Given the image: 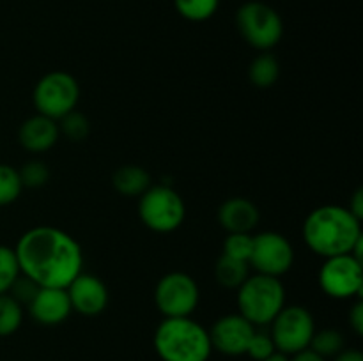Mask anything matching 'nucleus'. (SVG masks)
<instances>
[{
	"mask_svg": "<svg viewBox=\"0 0 363 361\" xmlns=\"http://www.w3.org/2000/svg\"><path fill=\"white\" fill-rule=\"evenodd\" d=\"M21 180L18 176V168L0 163V207L13 204L21 195Z\"/></svg>",
	"mask_w": 363,
	"mask_h": 361,
	"instance_id": "b1692460",
	"label": "nucleus"
},
{
	"mask_svg": "<svg viewBox=\"0 0 363 361\" xmlns=\"http://www.w3.org/2000/svg\"><path fill=\"white\" fill-rule=\"evenodd\" d=\"M201 290L194 276L183 271L167 273L155 289V303L163 319L190 317L199 306Z\"/></svg>",
	"mask_w": 363,
	"mask_h": 361,
	"instance_id": "6e6552de",
	"label": "nucleus"
},
{
	"mask_svg": "<svg viewBox=\"0 0 363 361\" xmlns=\"http://www.w3.org/2000/svg\"><path fill=\"white\" fill-rule=\"evenodd\" d=\"M280 76V64L272 53L262 52L261 55L255 57L252 60L250 67H248V78H250L252 85L259 88H269L272 85L277 84Z\"/></svg>",
	"mask_w": 363,
	"mask_h": 361,
	"instance_id": "6ab92c4d",
	"label": "nucleus"
},
{
	"mask_svg": "<svg viewBox=\"0 0 363 361\" xmlns=\"http://www.w3.org/2000/svg\"><path fill=\"white\" fill-rule=\"evenodd\" d=\"M57 124H59L60 134H64L69 142H82L91 133L89 119L82 112H77V110L66 113L62 119L57 120Z\"/></svg>",
	"mask_w": 363,
	"mask_h": 361,
	"instance_id": "5701e85b",
	"label": "nucleus"
},
{
	"mask_svg": "<svg viewBox=\"0 0 363 361\" xmlns=\"http://www.w3.org/2000/svg\"><path fill=\"white\" fill-rule=\"evenodd\" d=\"M262 361H289V356H286V354H282L277 350V353H273L272 356L266 357V360H262Z\"/></svg>",
	"mask_w": 363,
	"mask_h": 361,
	"instance_id": "72a5a7b5",
	"label": "nucleus"
},
{
	"mask_svg": "<svg viewBox=\"0 0 363 361\" xmlns=\"http://www.w3.org/2000/svg\"><path fill=\"white\" fill-rule=\"evenodd\" d=\"M18 176H20L21 186L35 190V188H41L48 183L50 168L41 159H30L25 165H21V168H18Z\"/></svg>",
	"mask_w": 363,
	"mask_h": 361,
	"instance_id": "a878e982",
	"label": "nucleus"
},
{
	"mask_svg": "<svg viewBox=\"0 0 363 361\" xmlns=\"http://www.w3.org/2000/svg\"><path fill=\"white\" fill-rule=\"evenodd\" d=\"M347 209H350V212L354 216V218H358L362 222V218H363V190L362 188H358V190L354 191L353 197H351V200H350V205H347Z\"/></svg>",
	"mask_w": 363,
	"mask_h": 361,
	"instance_id": "7c9ffc66",
	"label": "nucleus"
},
{
	"mask_svg": "<svg viewBox=\"0 0 363 361\" xmlns=\"http://www.w3.org/2000/svg\"><path fill=\"white\" fill-rule=\"evenodd\" d=\"M333 361H363V354L358 349H342Z\"/></svg>",
	"mask_w": 363,
	"mask_h": 361,
	"instance_id": "2f4dec72",
	"label": "nucleus"
},
{
	"mask_svg": "<svg viewBox=\"0 0 363 361\" xmlns=\"http://www.w3.org/2000/svg\"><path fill=\"white\" fill-rule=\"evenodd\" d=\"M112 184L123 197H140L151 186V176L140 165H123L113 172Z\"/></svg>",
	"mask_w": 363,
	"mask_h": 361,
	"instance_id": "f3484780",
	"label": "nucleus"
},
{
	"mask_svg": "<svg viewBox=\"0 0 363 361\" xmlns=\"http://www.w3.org/2000/svg\"><path fill=\"white\" fill-rule=\"evenodd\" d=\"M344 345H346V340L342 333L339 329L326 328L321 331H314L308 349L328 360V357H335L344 349Z\"/></svg>",
	"mask_w": 363,
	"mask_h": 361,
	"instance_id": "aec40b11",
	"label": "nucleus"
},
{
	"mask_svg": "<svg viewBox=\"0 0 363 361\" xmlns=\"http://www.w3.org/2000/svg\"><path fill=\"white\" fill-rule=\"evenodd\" d=\"M236 27L247 45L259 52L275 48L284 35V21L272 6L264 2H245L236 13Z\"/></svg>",
	"mask_w": 363,
	"mask_h": 361,
	"instance_id": "423d86ee",
	"label": "nucleus"
},
{
	"mask_svg": "<svg viewBox=\"0 0 363 361\" xmlns=\"http://www.w3.org/2000/svg\"><path fill=\"white\" fill-rule=\"evenodd\" d=\"M289 361H326L325 357L315 354L312 349H305L300 350V353L293 354V357H289Z\"/></svg>",
	"mask_w": 363,
	"mask_h": 361,
	"instance_id": "473e14b6",
	"label": "nucleus"
},
{
	"mask_svg": "<svg viewBox=\"0 0 363 361\" xmlns=\"http://www.w3.org/2000/svg\"><path fill=\"white\" fill-rule=\"evenodd\" d=\"M273 353H277V347L273 343V338L269 333H262L255 329V333L252 335L250 342H248L247 354L255 361H262L266 357L272 356Z\"/></svg>",
	"mask_w": 363,
	"mask_h": 361,
	"instance_id": "cd10ccee",
	"label": "nucleus"
},
{
	"mask_svg": "<svg viewBox=\"0 0 363 361\" xmlns=\"http://www.w3.org/2000/svg\"><path fill=\"white\" fill-rule=\"evenodd\" d=\"M350 326L358 336L363 335V301L360 297L350 310Z\"/></svg>",
	"mask_w": 363,
	"mask_h": 361,
	"instance_id": "c756f323",
	"label": "nucleus"
},
{
	"mask_svg": "<svg viewBox=\"0 0 363 361\" xmlns=\"http://www.w3.org/2000/svg\"><path fill=\"white\" fill-rule=\"evenodd\" d=\"M69 296L71 310L85 317H96L105 311L108 304V289L98 276L80 273L69 285L66 287Z\"/></svg>",
	"mask_w": 363,
	"mask_h": 361,
	"instance_id": "ddd939ff",
	"label": "nucleus"
},
{
	"mask_svg": "<svg viewBox=\"0 0 363 361\" xmlns=\"http://www.w3.org/2000/svg\"><path fill=\"white\" fill-rule=\"evenodd\" d=\"M138 198V216L149 230L170 234L183 225L186 205L172 186L151 184Z\"/></svg>",
	"mask_w": 363,
	"mask_h": 361,
	"instance_id": "39448f33",
	"label": "nucleus"
},
{
	"mask_svg": "<svg viewBox=\"0 0 363 361\" xmlns=\"http://www.w3.org/2000/svg\"><path fill=\"white\" fill-rule=\"evenodd\" d=\"M38 289H39L38 283H34L30 278H27V276H23L20 273V276L14 280V283L11 285L9 292L7 294H9V296H13L14 299H16L18 303L23 306V304H28L32 299H34Z\"/></svg>",
	"mask_w": 363,
	"mask_h": 361,
	"instance_id": "c85d7f7f",
	"label": "nucleus"
},
{
	"mask_svg": "<svg viewBox=\"0 0 363 361\" xmlns=\"http://www.w3.org/2000/svg\"><path fill=\"white\" fill-rule=\"evenodd\" d=\"M248 264L259 275L280 278L294 264V248L286 236L279 232H261L254 236L252 253Z\"/></svg>",
	"mask_w": 363,
	"mask_h": 361,
	"instance_id": "9b49d317",
	"label": "nucleus"
},
{
	"mask_svg": "<svg viewBox=\"0 0 363 361\" xmlns=\"http://www.w3.org/2000/svg\"><path fill=\"white\" fill-rule=\"evenodd\" d=\"M286 306V289L280 278L266 275L248 276L238 289V308L254 326L272 324Z\"/></svg>",
	"mask_w": 363,
	"mask_h": 361,
	"instance_id": "20e7f679",
	"label": "nucleus"
},
{
	"mask_svg": "<svg viewBox=\"0 0 363 361\" xmlns=\"http://www.w3.org/2000/svg\"><path fill=\"white\" fill-rule=\"evenodd\" d=\"M218 223L227 234H252L259 225L261 212L257 205L243 197L227 198L218 207Z\"/></svg>",
	"mask_w": 363,
	"mask_h": 361,
	"instance_id": "dca6fc26",
	"label": "nucleus"
},
{
	"mask_svg": "<svg viewBox=\"0 0 363 361\" xmlns=\"http://www.w3.org/2000/svg\"><path fill=\"white\" fill-rule=\"evenodd\" d=\"M23 322V306L9 294H0V336H11Z\"/></svg>",
	"mask_w": 363,
	"mask_h": 361,
	"instance_id": "412c9836",
	"label": "nucleus"
},
{
	"mask_svg": "<svg viewBox=\"0 0 363 361\" xmlns=\"http://www.w3.org/2000/svg\"><path fill=\"white\" fill-rule=\"evenodd\" d=\"M255 333V326L243 315L229 314L220 317L209 329L213 350L225 356H243L247 354L248 342Z\"/></svg>",
	"mask_w": 363,
	"mask_h": 361,
	"instance_id": "f8f14e48",
	"label": "nucleus"
},
{
	"mask_svg": "<svg viewBox=\"0 0 363 361\" xmlns=\"http://www.w3.org/2000/svg\"><path fill=\"white\" fill-rule=\"evenodd\" d=\"M250 276V264L238 258L220 255L215 265V278L225 289H240L241 283Z\"/></svg>",
	"mask_w": 363,
	"mask_h": 361,
	"instance_id": "a211bd4d",
	"label": "nucleus"
},
{
	"mask_svg": "<svg viewBox=\"0 0 363 361\" xmlns=\"http://www.w3.org/2000/svg\"><path fill=\"white\" fill-rule=\"evenodd\" d=\"M60 131L57 120L35 113L23 120L18 130V142L28 152H46L59 142Z\"/></svg>",
	"mask_w": 363,
	"mask_h": 361,
	"instance_id": "2eb2a0df",
	"label": "nucleus"
},
{
	"mask_svg": "<svg viewBox=\"0 0 363 361\" xmlns=\"http://www.w3.org/2000/svg\"><path fill=\"white\" fill-rule=\"evenodd\" d=\"M314 331L315 322L311 311L301 304H291L284 306L273 319L269 335L279 353L293 356L300 350L308 349Z\"/></svg>",
	"mask_w": 363,
	"mask_h": 361,
	"instance_id": "1a4fd4ad",
	"label": "nucleus"
},
{
	"mask_svg": "<svg viewBox=\"0 0 363 361\" xmlns=\"http://www.w3.org/2000/svg\"><path fill=\"white\" fill-rule=\"evenodd\" d=\"M14 253L21 275L39 287L66 289L84 268L80 243L57 227L39 225L27 230L18 239Z\"/></svg>",
	"mask_w": 363,
	"mask_h": 361,
	"instance_id": "f257e3e1",
	"label": "nucleus"
},
{
	"mask_svg": "<svg viewBox=\"0 0 363 361\" xmlns=\"http://www.w3.org/2000/svg\"><path fill=\"white\" fill-rule=\"evenodd\" d=\"M319 287L333 299L362 297L363 264L351 253L325 258L319 269Z\"/></svg>",
	"mask_w": 363,
	"mask_h": 361,
	"instance_id": "9d476101",
	"label": "nucleus"
},
{
	"mask_svg": "<svg viewBox=\"0 0 363 361\" xmlns=\"http://www.w3.org/2000/svg\"><path fill=\"white\" fill-rule=\"evenodd\" d=\"M303 241L319 257H335L351 253L363 236L362 222L344 205L315 207L303 222Z\"/></svg>",
	"mask_w": 363,
	"mask_h": 361,
	"instance_id": "f03ea898",
	"label": "nucleus"
},
{
	"mask_svg": "<svg viewBox=\"0 0 363 361\" xmlns=\"http://www.w3.org/2000/svg\"><path fill=\"white\" fill-rule=\"evenodd\" d=\"M20 276V265H18L14 248L0 244V294L9 292L14 280Z\"/></svg>",
	"mask_w": 363,
	"mask_h": 361,
	"instance_id": "393cba45",
	"label": "nucleus"
},
{
	"mask_svg": "<svg viewBox=\"0 0 363 361\" xmlns=\"http://www.w3.org/2000/svg\"><path fill=\"white\" fill-rule=\"evenodd\" d=\"M32 101L38 113L59 120L66 113L77 110L80 101V85L73 74L66 71H52L39 78L32 92Z\"/></svg>",
	"mask_w": 363,
	"mask_h": 361,
	"instance_id": "0eeeda50",
	"label": "nucleus"
},
{
	"mask_svg": "<svg viewBox=\"0 0 363 361\" xmlns=\"http://www.w3.org/2000/svg\"><path fill=\"white\" fill-rule=\"evenodd\" d=\"M252 243H254L252 234H229L227 239L223 241V255L248 262L252 253Z\"/></svg>",
	"mask_w": 363,
	"mask_h": 361,
	"instance_id": "bb28decb",
	"label": "nucleus"
},
{
	"mask_svg": "<svg viewBox=\"0 0 363 361\" xmlns=\"http://www.w3.org/2000/svg\"><path fill=\"white\" fill-rule=\"evenodd\" d=\"M27 306L30 317L43 326L62 324L73 311L67 290L59 287H39Z\"/></svg>",
	"mask_w": 363,
	"mask_h": 361,
	"instance_id": "4468645a",
	"label": "nucleus"
},
{
	"mask_svg": "<svg viewBox=\"0 0 363 361\" xmlns=\"http://www.w3.org/2000/svg\"><path fill=\"white\" fill-rule=\"evenodd\" d=\"M220 0H174L177 13L188 21H206L216 13Z\"/></svg>",
	"mask_w": 363,
	"mask_h": 361,
	"instance_id": "4be33fe9",
	"label": "nucleus"
},
{
	"mask_svg": "<svg viewBox=\"0 0 363 361\" xmlns=\"http://www.w3.org/2000/svg\"><path fill=\"white\" fill-rule=\"evenodd\" d=\"M152 343L162 361H208L213 353L209 331L191 317L163 319Z\"/></svg>",
	"mask_w": 363,
	"mask_h": 361,
	"instance_id": "7ed1b4c3",
	"label": "nucleus"
}]
</instances>
